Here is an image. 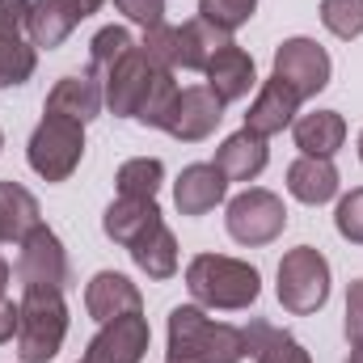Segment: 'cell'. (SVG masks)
Returning a JSON list of instances; mask_svg holds the SVG:
<instances>
[{"label": "cell", "mask_w": 363, "mask_h": 363, "mask_svg": "<svg viewBox=\"0 0 363 363\" xmlns=\"http://www.w3.org/2000/svg\"><path fill=\"white\" fill-rule=\"evenodd\" d=\"M26 157H30V169L43 182H68L77 174L81 157H85V127L72 123V118L43 114V123L30 135Z\"/></svg>", "instance_id": "obj_4"}, {"label": "cell", "mask_w": 363, "mask_h": 363, "mask_svg": "<svg viewBox=\"0 0 363 363\" xmlns=\"http://www.w3.org/2000/svg\"><path fill=\"white\" fill-rule=\"evenodd\" d=\"M161 72H169V68H157L140 47L127 51V55L101 77V93H106L110 114H114V118H135L140 106H144V97H148V89L157 85Z\"/></svg>", "instance_id": "obj_9"}, {"label": "cell", "mask_w": 363, "mask_h": 363, "mask_svg": "<svg viewBox=\"0 0 363 363\" xmlns=\"http://www.w3.org/2000/svg\"><path fill=\"white\" fill-rule=\"evenodd\" d=\"M228 237L237 245H271L274 237L287 228V207L274 190L250 186L228 203Z\"/></svg>", "instance_id": "obj_6"}, {"label": "cell", "mask_w": 363, "mask_h": 363, "mask_svg": "<svg viewBox=\"0 0 363 363\" xmlns=\"http://www.w3.org/2000/svg\"><path fill=\"white\" fill-rule=\"evenodd\" d=\"M203 77H207V89L216 93L224 106H228V101H241L245 93L254 89V81H258V72H254V55H245L237 43L220 47V51L207 60Z\"/></svg>", "instance_id": "obj_16"}, {"label": "cell", "mask_w": 363, "mask_h": 363, "mask_svg": "<svg viewBox=\"0 0 363 363\" xmlns=\"http://www.w3.org/2000/svg\"><path fill=\"white\" fill-rule=\"evenodd\" d=\"M106 106V93H101V81L85 72V77H64L55 89L47 93V110L43 114H55V118H72V123H93Z\"/></svg>", "instance_id": "obj_17"}, {"label": "cell", "mask_w": 363, "mask_h": 363, "mask_svg": "<svg viewBox=\"0 0 363 363\" xmlns=\"http://www.w3.org/2000/svg\"><path fill=\"white\" fill-rule=\"evenodd\" d=\"M228 43H233V34L220 30V26H211V21H203V17L186 21V26H178V68L203 72L207 60H211L220 47H228Z\"/></svg>", "instance_id": "obj_24"}, {"label": "cell", "mask_w": 363, "mask_h": 363, "mask_svg": "<svg viewBox=\"0 0 363 363\" xmlns=\"http://www.w3.org/2000/svg\"><path fill=\"white\" fill-rule=\"evenodd\" d=\"M118 194L123 199H157L161 182H165V165L157 157H135V161H123L118 165Z\"/></svg>", "instance_id": "obj_27"}, {"label": "cell", "mask_w": 363, "mask_h": 363, "mask_svg": "<svg viewBox=\"0 0 363 363\" xmlns=\"http://www.w3.org/2000/svg\"><path fill=\"white\" fill-rule=\"evenodd\" d=\"M254 9H258V0H199V17L220 26V30H228V34L241 30L254 17Z\"/></svg>", "instance_id": "obj_31"}, {"label": "cell", "mask_w": 363, "mask_h": 363, "mask_svg": "<svg viewBox=\"0 0 363 363\" xmlns=\"http://www.w3.org/2000/svg\"><path fill=\"white\" fill-rule=\"evenodd\" d=\"M43 224L38 199L21 182H0V241H26Z\"/></svg>", "instance_id": "obj_23"}, {"label": "cell", "mask_w": 363, "mask_h": 363, "mask_svg": "<svg viewBox=\"0 0 363 363\" xmlns=\"http://www.w3.org/2000/svg\"><path fill=\"white\" fill-rule=\"evenodd\" d=\"M140 43L131 38V30L127 26H106V30H97L93 34V43H89V68H93V77H106L127 51H135Z\"/></svg>", "instance_id": "obj_28"}, {"label": "cell", "mask_w": 363, "mask_h": 363, "mask_svg": "<svg viewBox=\"0 0 363 363\" xmlns=\"http://www.w3.org/2000/svg\"><path fill=\"white\" fill-rule=\"evenodd\" d=\"M38 47L30 43V0H0V89L34 77Z\"/></svg>", "instance_id": "obj_8"}, {"label": "cell", "mask_w": 363, "mask_h": 363, "mask_svg": "<svg viewBox=\"0 0 363 363\" xmlns=\"http://www.w3.org/2000/svg\"><path fill=\"white\" fill-rule=\"evenodd\" d=\"M267 161H271L267 140L241 127L237 135H228V140L216 148V161H211V165L224 174V182H254L267 169Z\"/></svg>", "instance_id": "obj_19"}, {"label": "cell", "mask_w": 363, "mask_h": 363, "mask_svg": "<svg viewBox=\"0 0 363 363\" xmlns=\"http://www.w3.org/2000/svg\"><path fill=\"white\" fill-rule=\"evenodd\" d=\"M245 338H250V355L258 363H313L308 351L287 330H274L271 321H254L245 330Z\"/></svg>", "instance_id": "obj_26"}, {"label": "cell", "mask_w": 363, "mask_h": 363, "mask_svg": "<svg viewBox=\"0 0 363 363\" xmlns=\"http://www.w3.org/2000/svg\"><path fill=\"white\" fill-rule=\"evenodd\" d=\"M85 308H89L93 321H114V317H127V313H140L144 308V296L140 287L118 271H97L85 287Z\"/></svg>", "instance_id": "obj_15"}, {"label": "cell", "mask_w": 363, "mask_h": 363, "mask_svg": "<svg viewBox=\"0 0 363 363\" xmlns=\"http://www.w3.org/2000/svg\"><path fill=\"white\" fill-rule=\"evenodd\" d=\"M250 338L237 325L211 321L199 304H178L169 313V359L165 363H245Z\"/></svg>", "instance_id": "obj_1"}, {"label": "cell", "mask_w": 363, "mask_h": 363, "mask_svg": "<svg viewBox=\"0 0 363 363\" xmlns=\"http://www.w3.org/2000/svg\"><path fill=\"white\" fill-rule=\"evenodd\" d=\"M21 321H17V359L47 363L60 355L68 338V304L64 291H21Z\"/></svg>", "instance_id": "obj_3"}, {"label": "cell", "mask_w": 363, "mask_h": 363, "mask_svg": "<svg viewBox=\"0 0 363 363\" xmlns=\"http://www.w3.org/2000/svg\"><path fill=\"white\" fill-rule=\"evenodd\" d=\"M178 81H174V72H161L157 77V85L148 89V97H144V106H140V123L144 127H161L165 131V118H169V110H174V101H178Z\"/></svg>", "instance_id": "obj_29"}, {"label": "cell", "mask_w": 363, "mask_h": 363, "mask_svg": "<svg viewBox=\"0 0 363 363\" xmlns=\"http://www.w3.org/2000/svg\"><path fill=\"white\" fill-rule=\"evenodd\" d=\"M114 4H118V13H127L144 30H152V26L165 21V0H114Z\"/></svg>", "instance_id": "obj_34"}, {"label": "cell", "mask_w": 363, "mask_h": 363, "mask_svg": "<svg viewBox=\"0 0 363 363\" xmlns=\"http://www.w3.org/2000/svg\"><path fill=\"white\" fill-rule=\"evenodd\" d=\"M186 287L203 308H250L262 291V274L241 258H224V254H199L186 267Z\"/></svg>", "instance_id": "obj_2"}, {"label": "cell", "mask_w": 363, "mask_h": 363, "mask_svg": "<svg viewBox=\"0 0 363 363\" xmlns=\"http://www.w3.org/2000/svg\"><path fill=\"white\" fill-rule=\"evenodd\" d=\"M287 190L291 199L308 203V207H321L338 194V169L330 157H300L287 165Z\"/></svg>", "instance_id": "obj_21"}, {"label": "cell", "mask_w": 363, "mask_h": 363, "mask_svg": "<svg viewBox=\"0 0 363 363\" xmlns=\"http://www.w3.org/2000/svg\"><path fill=\"white\" fill-rule=\"evenodd\" d=\"M296 110H300V93L271 72V81L258 89L254 106H250V114H245V131H254V135L271 140V135H279L283 127H291V123H296Z\"/></svg>", "instance_id": "obj_14"}, {"label": "cell", "mask_w": 363, "mask_h": 363, "mask_svg": "<svg viewBox=\"0 0 363 363\" xmlns=\"http://www.w3.org/2000/svg\"><path fill=\"white\" fill-rule=\"evenodd\" d=\"M296 131V148L304 157H334L342 144H347V118L338 110H317V114H304L291 123Z\"/></svg>", "instance_id": "obj_22"}, {"label": "cell", "mask_w": 363, "mask_h": 363, "mask_svg": "<svg viewBox=\"0 0 363 363\" xmlns=\"http://www.w3.org/2000/svg\"><path fill=\"white\" fill-rule=\"evenodd\" d=\"M148 338H152V330H148V321L140 313L114 317L93 334L81 363H140L148 355Z\"/></svg>", "instance_id": "obj_11"}, {"label": "cell", "mask_w": 363, "mask_h": 363, "mask_svg": "<svg viewBox=\"0 0 363 363\" xmlns=\"http://www.w3.org/2000/svg\"><path fill=\"white\" fill-rule=\"evenodd\" d=\"M330 300V262L313 245H296L279 262V304L296 317L317 313Z\"/></svg>", "instance_id": "obj_5"}, {"label": "cell", "mask_w": 363, "mask_h": 363, "mask_svg": "<svg viewBox=\"0 0 363 363\" xmlns=\"http://www.w3.org/2000/svg\"><path fill=\"white\" fill-rule=\"evenodd\" d=\"M334 224H338V233H342L351 245H363V186L359 190H351V194L338 203Z\"/></svg>", "instance_id": "obj_33"}, {"label": "cell", "mask_w": 363, "mask_h": 363, "mask_svg": "<svg viewBox=\"0 0 363 363\" xmlns=\"http://www.w3.org/2000/svg\"><path fill=\"white\" fill-rule=\"evenodd\" d=\"M157 224H165L157 199H123V194H118V199L106 207V216H101L106 237H110L114 245H127V250H131L140 237H148Z\"/></svg>", "instance_id": "obj_18"}, {"label": "cell", "mask_w": 363, "mask_h": 363, "mask_svg": "<svg viewBox=\"0 0 363 363\" xmlns=\"http://www.w3.org/2000/svg\"><path fill=\"white\" fill-rule=\"evenodd\" d=\"M17 321H21V308L0 296V342H9V338L17 334Z\"/></svg>", "instance_id": "obj_36"}, {"label": "cell", "mask_w": 363, "mask_h": 363, "mask_svg": "<svg viewBox=\"0 0 363 363\" xmlns=\"http://www.w3.org/2000/svg\"><path fill=\"white\" fill-rule=\"evenodd\" d=\"M9 279H13V271H9V262L0 258V296H4V287H9Z\"/></svg>", "instance_id": "obj_37"}, {"label": "cell", "mask_w": 363, "mask_h": 363, "mask_svg": "<svg viewBox=\"0 0 363 363\" xmlns=\"http://www.w3.org/2000/svg\"><path fill=\"white\" fill-rule=\"evenodd\" d=\"M220 118H224V101L207 85H190V89L178 93V101H174V110L165 118V131L182 144H199L220 127Z\"/></svg>", "instance_id": "obj_12"}, {"label": "cell", "mask_w": 363, "mask_h": 363, "mask_svg": "<svg viewBox=\"0 0 363 363\" xmlns=\"http://www.w3.org/2000/svg\"><path fill=\"white\" fill-rule=\"evenodd\" d=\"M0 148H4V131H0Z\"/></svg>", "instance_id": "obj_39"}, {"label": "cell", "mask_w": 363, "mask_h": 363, "mask_svg": "<svg viewBox=\"0 0 363 363\" xmlns=\"http://www.w3.org/2000/svg\"><path fill=\"white\" fill-rule=\"evenodd\" d=\"M347 342L363 347V279H355L347 291Z\"/></svg>", "instance_id": "obj_35"}, {"label": "cell", "mask_w": 363, "mask_h": 363, "mask_svg": "<svg viewBox=\"0 0 363 363\" xmlns=\"http://www.w3.org/2000/svg\"><path fill=\"white\" fill-rule=\"evenodd\" d=\"M140 51L157 64V68H178V26H152V30H144V43H140Z\"/></svg>", "instance_id": "obj_32"}, {"label": "cell", "mask_w": 363, "mask_h": 363, "mask_svg": "<svg viewBox=\"0 0 363 363\" xmlns=\"http://www.w3.org/2000/svg\"><path fill=\"white\" fill-rule=\"evenodd\" d=\"M72 279L68 267V254L60 245V237L38 224L26 241H21V254H17V283L21 291H64Z\"/></svg>", "instance_id": "obj_7"}, {"label": "cell", "mask_w": 363, "mask_h": 363, "mask_svg": "<svg viewBox=\"0 0 363 363\" xmlns=\"http://www.w3.org/2000/svg\"><path fill=\"white\" fill-rule=\"evenodd\" d=\"M359 161H363V131H359Z\"/></svg>", "instance_id": "obj_38"}, {"label": "cell", "mask_w": 363, "mask_h": 363, "mask_svg": "<svg viewBox=\"0 0 363 363\" xmlns=\"http://www.w3.org/2000/svg\"><path fill=\"white\" fill-rule=\"evenodd\" d=\"M321 21L338 38H359L363 34V0H321Z\"/></svg>", "instance_id": "obj_30"}, {"label": "cell", "mask_w": 363, "mask_h": 363, "mask_svg": "<svg viewBox=\"0 0 363 363\" xmlns=\"http://www.w3.org/2000/svg\"><path fill=\"white\" fill-rule=\"evenodd\" d=\"M131 262L148 279H174L178 274V237L165 224H157L148 237H140L131 245Z\"/></svg>", "instance_id": "obj_25"}, {"label": "cell", "mask_w": 363, "mask_h": 363, "mask_svg": "<svg viewBox=\"0 0 363 363\" xmlns=\"http://www.w3.org/2000/svg\"><path fill=\"white\" fill-rule=\"evenodd\" d=\"M228 194V182L216 165H186L178 186H174V203L182 216H207L211 207H220Z\"/></svg>", "instance_id": "obj_20"}, {"label": "cell", "mask_w": 363, "mask_h": 363, "mask_svg": "<svg viewBox=\"0 0 363 363\" xmlns=\"http://www.w3.org/2000/svg\"><path fill=\"white\" fill-rule=\"evenodd\" d=\"M330 72H334V64H330L325 47L313 43V38H287L274 51V77L287 81L291 89L300 93V101L304 97H317V93L325 89L330 85Z\"/></svg>", "instance_id": "obj_10"}, {"label": "cell", "mask_w": 363, "mask_h": 363, "mask_svg": "<svg viewBox=\"0 0 363 363\" xmlns=\"http://www.w3.org/2000/svg\"><path fill=\"white\" fill-rule=\"evenodd\" d=\"M101 4L106 0H30V43L43 51L60 47Z\"/></svg>", "instance_id": "obj_13"}]
</instances>
